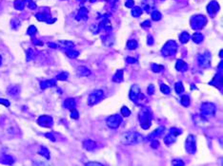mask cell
I'll list each match as a JSON object with an SVG mask.
<instances>
[{
  "label": "cell",
  "instance_id": "cell-1",
  "mask_svg": "<svg viewBox=\"0 0 223 166\" xmlns=\"http://www.w3.org/2000/svg\"><path fill=\"white\" fill-rule=\"evenodd\" d=\"M143 140V137L141 134L137 132H133V131H129L122 134L121 136V142L125 145H132L135 144V143H139Z\"/></svg>",
  "mask_w": 223,
  "mask_h": 166
},
{
  "label": "cell",
  "instance_id": "cell-2",
  "mask_svg": "<svg viewBox=\"0 0 223 166\" xmlns=\"http://www.w3.org/2000/svg\"><path fill=\"white\" fill-rule=\"evenodd\" d=\"M138 120L140 121V126L143 129H149L152 124V112L151 109L146 106L141 108L138 115Z\"/></svg>",
  "mask_w": 223,
  "mask_h": 166
},
{
  "label": "cell",
  "instance_id": "cell-3",
  "mask_svg": "<svg viewBox=\"0 0 223 166\" xmlns=\"http://www.w3.org/2000/svg\"><path fill=\"white\" fill-rule=\"evenodd\" d=\"M129 96H130V99L133 102H135L136 105H140V102L145 99L144 95L141 93V89L138 84H133V86L130 89Z\"/></svg>",
  "mask_w": 223,
  "mask_h": 166
},
{
  "label": "cell",
  "instance_id": "cell-4",
  "mask_svg": "<svg viewBox=\"0 0 223 166\" xmlns=\"http://www.w3.org/2000/svg\"><path fill=\"white\" fill-rule=\"evenodd\" d=\"M176 51H177V44L173 40H170L167 42L164 47L161 49V53L165 57H170V56H175Z\"/></svg>",
  "mask_w": 223,
  "mask_h": 166
},
{
  "label": "cell",
  "instance_id": "cell-5",
  "mask_svg": "<svg viewBox=\"0 0 223 166\" xmlns=\"http://www.w3.org/2000/svg\"><path fill=\"white\" fill-rule=\"evenodd\" d=\"M216 105L212 104V103H203V104L201 105V108H200L201 116L205 119L213 117L216 114Z\"/></svg>",
  "mask_w": 223,
  "mask_h": 166
},
{
  "label": "cell",
  "instance_id": "cell-6",
  "mask_svg": "<svg viewBox=\"0 0 223 166\" xmlns=\"http://www.w3.org/2000/svg\"><path fill=\"white\" fill-rule=\"evenodd\" d=\"M207 23V18L204 15H196L191 18V28L193 30H201Z\"/></svg>",
  "mask_w": 223,
  "mask_h": 166
},
{
  "label": "cell",
  "instance_id": "cell-7",
  "mask_svg": "<svg viewBox=\"0 0 223 166\" xmlns=\"http://www.w3.org/2000/svg\"><path fill=\"white\" fill-rule=\"evenodd\" d=\"M104 98V93L103 90L101 89H97L92 91L88 97V100H87V105H97V103H99L102 99Z\"/></svg>",
  "mask_w": 223,
  "mask_h": 166
},
{
  "label": "cell",
  "instance_id": "cell-8",
  "mask_svg": "<svg viewBox=\"0 0 223 166\" xmlns=\"http://www.w3.org/2000/svg\"><path fill=\"white\" fill-rule=\"evenodd\" d=\"M122 123V117L120 115H112L107 118L106 124L111 129H116Z\"/></svg>",
  "mask_w": 223,
  "mask_h": 166
},
{
  "label": "cell",
  "instance_id": "cell-9",
  "mask_svg": "<svg viewBox=\"0 0 223 166\" xmlns=\"http://www.w3.org/2000/svg\"><path fill=\"white\" fill-rule=\"evenodd\" d=\"M185 149L189 154H194L196 151V136L189 135L185 142Z\"/></svg>",
  "mask_w": 223,
  "mask_h": 166
},
{
  "label": "cell",
  "instance_id": "cell-10",
  "mask_svg": "<svg viewBox=\"0 0 223 166\" xmlns=\"http://www.w3.org/2000/svg\"><path fill=\"white\" fill-rule=\"evenodd\" d=\"M197 63L198 65L202 68H208L211 65V55L208 51L205 53L199 54L197 56Z\"/></svg>",
  "mask_w": 223,
  "mask_h": 166
},
{
  "label": "cell",
  "instance_id": "cell-11",
  "mask_svg": "<svg viewBox=\"0 0 223 166\" xmlns=\"http://www.w3.org/2000/svg\"><path fill=\"white\" fill-rule=\"evenodd\" d=\"M180 134H181V130H179V129H177V128H175V127L171 128L169 134L164 138V142L168 145L172 144V143H173L175 142L176 137H177L178 135H180Z\"/></svg>",
  "mask_w": 223,
  "mask_h": 166
},
{
  "label": "cell",
  "instance_id": "cell-12",
  "mask_svg": "<svg viewBox=\"0 0 223 166\" xmlns=\"http://www.w3.org/2000/svg\"><path fill=\"white\" fill-rule=\"evenodd\" d=\"M37 123H38L40 126L42 127H52V123H54V121H52V118L49 115H42L40 116L37 120Z\"/></svg>",
  "mask_w": 223,
  "mask_h": 166
},
{
  "label": "cell",
  "instance_id": "cell-13",
  "mask_svg": "<svg viewBox=\"0 0 223 166\" xmlns=\"http://www.w3.org/2000/svg\"><path fill=\"white\" fill-rule=\"evenodd\" d=\"M218 10H219V5L216 1L210 2L208 7H207V11H208V12L211 15H213L215 13H216Z\"/></svg>",
  "mask_w": 223,
  "mask_h": 166
},
{
  "label": "cell",
  "instance_id": "cell-14",
  "mask_svg": "<svg viewBox=\"0 0 223 166\" xmlns=\"http://www.w3.org/2000/svg\"><path fill=\"white\" fill-rule=\"evenodd\" d=\"M142 8L144 9L145 11L147 12H152V11H153V9L154 8V0H145V1H143V3H142Z\"/></svg>",
  "mask_w": 223,
  "mask_h": 166
},
{
  "label": "cell",
  "instance_id": "cell-15",
  "mask_svg": "<svg viewBox=\"0 0 223 166\" xmlns=\"http://www.w3.org/2000/svg\"><path fill=\"white\" fill-rule=\"evenodd\" d=\"M76 74L80 77H87L91 75V71L88 67H84V65H81V67H77L76 70Z\"/></svg>",
  "mask_w": 223,
  "mask_h": 166
},
{
  "label": "cell",
  "instance_id": "cell-16",
  "mask_svg": "<svg viewBox=\"0 0 223 166\" xmlns=\"http://www.w3.org/2000/svg\"><path fill=\"white\" fill-rule=\"evenodd\" d=\"M164 132H165V127H164V126H159L158 128H157V129H156V130L154 131V132H152L150 135H149L148 139L149 140H153V139H154V138H157V137L161 136Z\"/></svg>",
  "mask_w": 223,
  "mask_h": 166
},
{
  "label": "cell",
  "instance_id": "cell-17",
  "mask_svg": "<svg viewBox=\"0 0 223 166\" xmlns=\"http://www.w3.org/2000/svg\"><path fill=\"white\" fill-rule=\"evenodd\" d=\"M175 70L178 71H181V72H184L188 70V65L186 64L184 61L182 60H177L175 64Z\"/></svg>",
  "mask_w": 223,
  "mask_h": 166
},
{
  "label": "cell",
  "instance_id": "cell-18",
  "mask_svg": "<svg viewBox=\"0 0 223 166\" xmlns=\"http://www.w3.org/2000/svg\"><path fill=\"white\" fill-rule=\"evenodd\" d=\"M63 105H64L65 108L70 109V110H71V109H73V108H75L76 104H75V101H74V99H73V98H68V99H66V100L64 101Z\"/></svg>",
  "mask_w": 223,
  "mask_h": 166
},
{
  "label": "cell",
  "instance_id": "cell-19",
  "mask_svg": "<svg viewBox=\"0 0 223 166\" xmlns=\"http://www.w3.org/2000/svg\"><path fill=\"white\" fill-rule=\"evenodd\" d=\"M95 143L94 140H84L83 142V147L88 150V151H92L95 148Z\"/></svg>",
  "mask_w": 223,
  "mask_h": 166
},
{
  "label": "cell",
  "instance_id": "cell-20",
  "mask_svg": "<svg viewBox=\"0 0 223 166\" xmlns=\"http://www.w3.org/2000/svg\"><path fill=\"white\" fill-rule=\"evenodd\" d=\"M87 14H88V10L86 8H81L78 11V14H77V17L76 19L79 20V21H82V20H87Z\"/></svg>",
  "mask_w": 223,
  "mask_h": 166
},
{
  "label": "cell",
  "instance_id": "cell-21",
  "mask_svg": "<svg viewBox=\"0 0 223 166\" xmlns=\"http://www.w3.org/2000/svg\"><path fill=\"white\" fill-rule=\"evenodd\" d=\"M35 16L37 18V20L42 21V22H48L50 19H51L50 13H46V12H38V13L35 14Z\"/></svg>",
  "mask_w": 223,
  "mask_h": 166
},
{
  "label": "cell",
  "instance_id": "cell-22",
  "mask_svg": "<svg viewBox=\"0 0 223 166\" xmlns=\"http://www.w3.org/2000/svg\"><path fill=\"white\" fill-rule=\"evenodd\" d=\"M56 84V82L54 80H47V81H43L40 84V86H41L42 89H46L48 87H52V86H54Z\"/></svg>",
  "mask_w": 223,
  "mask_h": 166
},
{
  "label": "cell",
  "instance_id": "cell-23",
  "mask_svg": "<svg viewBox=\"0 0 223 166\" xmlns=\"http://www.w3.org/2000/svg\"><path fill=\"white\" fill-rule=\"evenodd\" d=\"M113 81L114 83H120L123 81V70H118L116 72V74L114 75L113 77Z\"/></svg>",
  "mask_w": 223,
  "mask_h": 166
},
{
  "label": "cell",
  "instance_id": "cell-24",
  "mask_svg": "<svg viewBox=\"0 0 223 166\" xmlns=\"http://www.w3.org/2000/svg\"><path fill=\"white\" fill-rule=\"evenodd\" d=\"M203 38H204L203 34L201 32H198V31L197 32H194L193 34V36H192V40H193L196 44H200L203 41Z\"/></svg>",
  "mask_w": 223,
  "mask_h": 166
},
{
  "label": "cell",
  "instance_id": "cell-25",
  "mask_svg": "<svg viewBox=\"0 0 223 166\" xmlns=\"http://www.w3.org/2000/svg\"><path fill=\"white\" fill-rule=\"evenodd\" d=\"M65 53H66V55L68 56V57H70V58H72V59L76 58L77 56L79 55V52L76 51H74V49H65Z\"/></svg>",
  "mask_w": 223,
  "mask_h": 166
},
{
  "label": "cell",
  "instance_id": "cell-26",
  "mask_svg": "<svg viewBox=\"0 0 223 166\" xmlns=\"http://www.w3.org/2000/svg\"><path fill=\"white\" fill-rule=\"evenodd\" d=\"M189 39H190V34H189L187 31H183V32H181L180 35H179V41H180L182 44L187 43L189 41Z\"/></svg>",
  "mask_w": 223,
  "mask_h": 166
},
{
  "label": "cell",
  "instance_id": "cell-27",
  "mask_svg": "<svg viewBox=\"0 0 223 166\" xmlns=\"http://www.w3.org/2000/svg\"><path fill=\"white\" fill-rule=\"evenodd\" d=\"M138 47V43L136 40H129L127 42V49H130V51H134Z\"/></svg>",
  "mask_w": 223,
  "mask_h": 166
},
{
  "label": "cell",
  "instance_id": "cell-28",
  "mask_svg": "<svg viewBox=\"0 0 223 166\" xmlns=\"http://www.w3.org/2000/svg\"><path fill=\"white\" fill-rule=\"evenodd\" d=\"M25 7L24 0H15L14 1V8L18 11H22Z\"/></svg>",
  "mask_w": 223,
  "mask_h": 166
},
{
  "label": "cell",
  "instance_id": "cell-29",
  "mask_svg": "<svg viewBox=\"0 0 223 166\" xmlns=\"http://www.w3.org/2000/svg\"><path fill=\"white\" fill-rule=\"evenodd\" d=\"M180 103L181 105L185 106V107H187V106L190 105V103H191V100H190V97H189L188 95H183L181 97L180 99Z\"/></svg>",
  "mask_w": 223,
  "mask_h": 166
},
{
  "label": "cell",
  "instance_id": "cell-30",
  "mask_svg": "<svg viewBox=\"0 0 223 166\" xmlns=\"http://www.w3.org/2000/svg\"><path fill=\"white\" fill-rule=\"evenodd\" d=\"M19 91H20V88L18 86H11L8 90V93L10 94L11 96H16V95H18Z\"/></svg>",
  "mask_w": 223,
  "mask_h": 166
},
{
  "label": "cell",
  "instance_id": "cell-31",
  "mask_svg": "<svg viewBox=\"0 0 223 166\" xmlns=\"http://www.w3.org/2000/svg\"><path fill=\"white\" fill-rule=\"evenodd\" d=\"M151 67H152V70H153L154 72H156V73H159V72H161V71L164 70V67H162V65H157V64H152Z\"/></svg>",
  "mask_w": 223,
  "mask_h": 166
},
{
  "label": "cell",
  "instance_id": "cell-32",
  "mask_svg": "<svg viewBox=\"0 0 223 166\" xmlns=\"http://www.w3.org/2000/svg\"><path fill=\"white\" fill-rule=\"evenodd\" d=\"M151 15H152V19L154 21H158L162 17V15H161V13L158 11H153L151 12Z\"/></svg>",
  "mask_w": 223,
  "mask_h": 166
},
{
  "label": "cell",
  "instance_id": "cell-33",
  "mask_svg": "<svg viewBox=\"0 0 223 166\" xmlns=\"http://www.w3.org/2000/svg\"><path fill=\"white\" fill-rule=\"evenodd\" d=\"M222 75H221V73H218V74H216V76H215V78H213V80L212 81V82H216V84L215 86H222Z\"/></svg>",
  "mask_w": 223,
  "mask_h": 166
},
{
  "label": "cell",
  "instance_id": "cell-34",
  "mask_svg": "<svg viewBox=\"0 0 223 166\" xmlns=\"http://www.w3.org/2000/svg\"><path fill=\"white\" fill-rule=\"evenodd\" d=\"M175 92L177 94H180L184 91V86L182 84L181 82H177L175 84Z\"/></svg>",
  "mask_w": 223,
  "mask_h": 166
},
{
  "label": "cell",
  "instance_id": "cell-35",
  "mask_svg": "<svg viewBox=\"0 0 223 166\" xmlns=\"http://www.w3.org/2000/svg\"><path fill=\"white\" fill-rule=\"evenodd\" d=\"M38 154H40L41 156H43L44 158H46V159H50V153H49V150L46 148V147H44V146H42L41 147V149H40V151L38 152Z\"/></svg>",
  "mask_w": 223,
  "mask_h": 166
},
{
  "label": "cell",
  "instance_id": "cell-36",
  "mask_svg": "<svg viewBox=\"0 0 223 166\" xmlns=\"http://www.w3.org/2000/svg\"><path fill=\"white\" fill-rule=\"evenodd\" d=\"M141 13H142V10L139 7H135L132 10V15L134 17H139L141 15Z\"/></svg>",
  "mask_w": 223,
  "mask_h": 166
},
{
  "label": "cell",
  "instance_id": "cell-37",
  "mask_svg": "<svg viewBox=\"0 0 223 166\" xmlns=\"http://www.w3.org/2000/svg\"><path fill=\"white\" fill-rule=\"evenodd\" d=\"M160 90H161V92L164 93V94H169L170 92H171V88H170V87L165 84H160Z\"/></svg>",
  "mask_w": 223,
  "mask_h": 166
},
{
  "label": "cell",
  "instance_id": "cell-38",
  "mask_svg": "<svg viewBox=\"0 0 223 166\" xmlns=\"http://www.w3.org/2000/svg\"><path fill=\"white\" fill-rule=\"evenodd\" d=\"M120 112H121V115L123 117H129V116L131 115V110H130L127 106H123L121 108V110H120Z\"/></svg>",
  "mask_w": 223,
  "mask_h": 166
},
{
  "label": "cell",
  "instance_id": "cell-39",
  "mask_svg": "<svg viewBox=\"0 0 223 166\" xmlns=\"http://www.w3.org/2000/svg\"><path fill=\"white\" fill-rule=\"evenodd\" d=\"M70 116H71V118H72V119L77 120V119L79 118V113H78V111H77L75 108H73V109H71V114H70Z\"/></svg>",
  "mask_w": 223,
  "mask_h": 166
},
{
  "label": "cell",
  "instance_id": "cell-40",
  "mask_svg": "<svg viewBox=\"0 0 223 166\" xmlns=\"http://www.w3.org/2000/svg\"><path fill=\"white\" fill-rule=\"evenodd\" d=\"M90 30H91L94 33H98V31L100 30V26L98 24H92L90 26Z\"/></svg>",
  "mask_w": 223,
  "mask_h": 166
},
{
  "label": "cell",
  "instance_id": "cell-41",
  "mask_svg": "<svg viewBox=\"0 0 223 166\" xmlns=\"http://www.w3.org/2000/svg\"><path fill=\"white\" fill-rule=\"evenodd\" d=\"M68 77H69V74H68L67 72H61L56 76V79L60 80V81H65V80L68 79Z\"/></svg>",
  "mask_w": 223,
  "mask_h": 166
},
{
  "label": "cell",
  "instance_id": "cell-42",
  "mask_svg": "<svg viewBox=\"0 0 223 166\" xmlns=\"http://www.w3.org/2000/svg\"><path fill=\"white\" fill-rule=\"evenodd\" d=\"M0 161L3 162V163H7V164H12L14 162V159H12L11 157H7L5 156L4 159H0Z\"/></svg>",
  "mask_w": 223,
  "mask_h": 166
},
{
  "label": "cell",
  "instance_id": "cell-43",
  "mask_svg": "<svg viewBox=\"0 0 223 166\" xmlns=\"http://www.w3.org/2000/svg\"><path fill=\"white\" fill-rule=\"evenodd\" d=\"M36 31H37V30H36V28L35 26H31V27H29V29H28L27 33L29 34V35L33 36L36 33Z\"/></svg>",
  "mask_w": 223,
  "mask_h": 166
},
{
  "label": "cell",
  "instance_id": "cell-44",
  "mask_svg": "<svg viewBox=\"0 0 223 166\" xmlns=\"http://www.w3.org/2000/svg\"><path fill=\"white\" fill-rule=\"evenodd\" d=\"M33 54H35V52H33V49H28V51H27V61L32 60V59L33 58Z\"/></svg>",
  "mask_w": 223,
  "mask_h": 166
},
{
  "label": "cell",
  "instance_id": "cell-45",
  "mask_svg": "<svg viewBox=\"0 0 223 166\" xmlns=\"http://www.w3.org/2000/svg\"><path fill=\"white\" fill-rule=\"evenodd\" d=\"M147 91H148L149 95H153V94L156 92V88H154V84H150V86H148Z\"/></svg>",
  "mask_w": 223,
  "mask_h": 166
},
{
  "label": "cell",
  "instance_id": "cell-46",
  "mask_svg": "<svg viewBox=\"0 0 223 166\" xmlns=\"http://www.w3.org/2000/svg\"><path fill=\"white\" fill-rule=\"evenodd\" d=\"M134 5H135L134 0H127L126 3H125V6L127 8H133V6Z\"/></svg>",
  "mask_w": 223,
  "mask_h": 166
},
{
  "label": "cell",
  "instance_id": "cell-47",
  "mask_svg": "<svg viewBox=\"0 0 223 166\" xmlns=\"http://www.w3.org/2000/svg\"><path fill=\"white\" fill-rule=\"evenodd\" d=\"M28 7H29L31 10H35V9H36V5L35 2L31 0V1H29V3H28Z\"/></svg>",
  "mask_w": 223,
  "mask_h": 166
},
{
  "label": "cell",
  "instance_id": "cell-48",
  "mask_svg": "<svg viewBox=\"0 0 223 166\" xmlns=\"http://www.w3.org/2000/svg\"><path fill=\"white\" fill-rule=\"evenodd\" d=\"M141 27H142V28H145V29H147V28H150V27H151V22L149 21V20L144 21L143 23L141 24Z\"/></svg>",
  "mask_w": 223,
  "mask_h": 166
},
{
  "label": "cell",
  "instance_id": "cell-49",
  "mask_svg": "<svg viewBox=\"0 0 223 166\" xmlns=\"http://www.w3.org/2000/svg\"><path fill=\"white\" fill-rule=\"evenodd\" d=\"M0 104L4 105L5 106H7V107L10 106V102H9L8 100H5V99H0Z\"/></svg>",
  "mask_w": 223,
  "mask_h": 166
},
{
  "label": "cell",
  "instance_id": "cell-50",
  "mask_svg": "<svg viewBox=\"0 0 223 166\" xmlns=\"http://www.w3.org/2000/svg\"><path fill=\"white\" fill-rule=\"evenodd\" d=\"M126 62L127 63H129V64H135L136 62V59H135V58H132V57H127L126 58Z\"/></svg>",
  "mask_w": 223,
  "mask_h": 166
},
{
  "label": "cell",
  "instance_id": "cell-51",
  "mask_svg": "<svg viewBox=\"0 0 223 166\" xmlns=\"http://www.w3.org/2000/svg\"><path fill=\"white\" fill-rule=\"evenodd\" d=\"M147 44L149 46H152L154 44V38L152 35H148V40H147Z\"/></svg>",
  "mask_w": 223,
  "mask_h": 166
},
{
  "label": "cell",
  "instance_id": "cell-52",
  "mask_svg": "<svg viewBox=\"0 0 223 166\" xmlns=\"http://www.w3.org/2000/svg\"><path fill=\"white\" fill-rule=\"evenodd\" d=\"M173 165H184V162L181 161H177V159H175V161H172Z\"/></svg>",
  "mask_w": 223,
  "mask_h": 166
},
{
  "label": "cell",
  "instance_id": "cell-53",
  "mask_svg": "<svg viewBox=\"0 0 223 166\" xmlns=\"http://www.w3.org/2000/svg\"><path fill=\"white\" fill-rule=\"evenodd\" d=\"M46 137H47L48 139H50L51 140H52V142H54V140H55V139H54V136L52 135V133H47V134H46Z\"/></svg>",
  "mask_w": 223,
  "mask_h": 166
},
{
  "label": "cell",
  "instance_id": "cell-54",
  "mask_svg": "<svg viewBox=\"0 0 223 166\" xmlns=\"http://www.w3.org/2000/svg\"><path fill=\"white\" fill-rule=\"evenodd\" d=\"M158 145H159V143H158V142H157V140H153V142H152V147H153V148H157V147H158Z\"/></svg>",
  "mask_w": 223,
  "mask_h": 166
},
{
  "label": "cell",
  "instance_id": "cell-55",
  "mask_svg": "<svg viewBox=\"0 0 223 166\" xmlns=\"http://www.w3.org/2000/svg\"><path fill=\"white\" fill-rule=\"evenodd\" d=\"M86 165H88V166H90V165H97V166H101L102 164H101V163H99V162H94V161H90V162H87V163H86Z\"/></svg>",
  "mask_w": 223,
  "mask_h": 166
},
{
  "label": "cell",
  "instance_id": "cell-56",
  "mask_svg": "<svg viewBox=\"0 0 223 166\" xmlns=\"http://www.w3.org/2000/svg\"><path fill=\"white\" fill-rule=\"evenodd\" d=\"M48 46L50 47V48H52V49L58 48V46L56 45V44H54V43H48Z\"/></svg>",
  "mask_w": 223,
  "mask_h": 166
},
{
  "label": "cell",
  "instance_id": "cell-57",
  "mask_svg": "<svg viewBox=\"0 0 223 166\" xmlns=\"http://www.w3.org/2000/svg\"><path fill=\"white\" fill-rule=\"evenodd\" d=\"M33 42L35 44V45H41L42 46V42H40V41H37V40H35V39H33Z\"/></svg>",
  "mask_w": 223,
  "mask_h": 166
},
{
  "label": "cell",
  "instance_id": "cell-58",
  "mask_svg": "<svg viewBox=\"0 0 223 166\" xmlns=\"http://www.w3.org/2000/svg\"><path fill=\"white\" fill-rule=\"evenodd\" d=\"M1 62H2V57H1V55H0V65H1Z\"/></svg>",
  "mask_w": 223,
  "mask_h": 166
},
{
  "label": "cell",
  "instance_id": "cell-59",
  "mask_svg": "<svg viewBox=\"0 0 223 166\" xmlns=\"http://www.w3.org/2000/svg\"><path fill=\"white\" fill-rule=\"evenodd\" d=\"M219 56H220V57H222V51H220V53H219Z\"/></svg>",
  "mask_w": 223,
  "mask_h": 166
},
{
  "label": "cell",
  "instance_id": "cell-60",
  "mask_svg": "<svg viewBox=\"0 0 223 166\" xmlns=\"http://www.w3.org/2000/svg\"><path fill=\"white\" fill-rule=\"evenodd\" d=\"M105 1H108V0H105Z\"/></svg>",
  "mask_w": 223,
  "mask_h": 166
}]
</instances>
